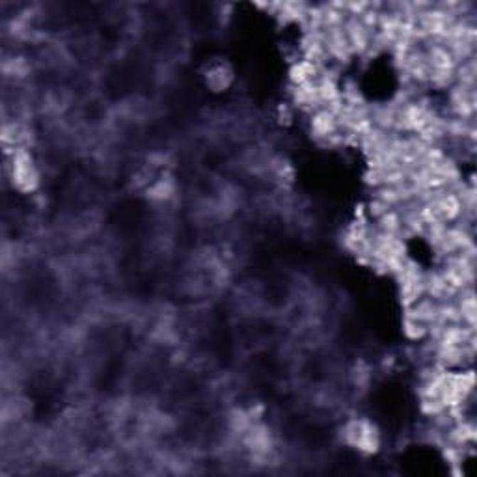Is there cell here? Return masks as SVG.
<instances>
[{"instance_id": "cell-6", "label": "cell", "mask_w": 477, "mask_h": 477, "mask_svg": "<svg viewBox=\"0 0 477 477\" xmlns=\"http://www.w3.org/2000/svg\"><path fill=\"white\" fill-rule=\"evenodd\" d=\"M149 196L155 198V200H168V198L172 196V181H168V179H159L155 185L148 188Z\"/></svg>"}, {"instance_id": "cell-2", "label": "cell", "mask_w": 477, "mask_h": 477, "mask_svg": "<svg viewBox=\"0 0 477 477\" xmlns=\"http://www.w3.org/2000/svg\"><path fill=\"white\" fill-rule=\"evenodd\" d=\"M343 440L364 455H375L380 449V433L368 418H355L345 423Z\"/></svg>"}, {"instance_id": "cell-1", "label": "cell", "mask_w": 477, "mask_h": 477, "mask_svg": "<svg viewBox=\"0 0 477 477\" xmlns=\"http://www.w3.org/2000/svg\"><path fill=\"white\" fill-rule=\"evenodd\" d=\"M6 157L10 159V178L17 191L32 194L40 187V173L34 166V159L28 148H15L6 151Z\"/></svg>"}, {"instance_id": "cell-3", "label": "cell", "mask_w": 477, "mask_h": 477, "mask_svg": "<svg viewBox=\"0 0 477 477\" xmlns=\"http://www.w3.org/2000/svg\"><path fill=\"white\" fill-rule=\"evenodd\" d=\"M310 131L315 136V140L323 144L326 138H330L332 134L340 131V127H338V118L328 109H325V107L315 110L313 114H310Z\"/></svg>"}, {"instance_id": "cell-4", "label": "cell", "mask_w": 477, "mask_h": 477, "mask_svg": "<svg viewBox=\"0 0 477 477\" xmlns=\"http://www.w3.org/2000/svg\"><path fill=\"white\" fill-rule=\"evenodd\" d=\"M403 334L409 341H414V343H422V341L427 340L429 325H425V323H422V321H418V319H412V317H404Z\"/></svg>"}, {"instance_id": "cell-5", "label": "cell", "mask_w": 477, "mask_h": 477, "mask_svg": "<svg viewBox=\"0 0 477 477\" xmlns=\"http://www.w3.org/2000/svg\"><path fill=\"white\" fill-rule=\"evenodd\" d=\"M205 80H207V86H211V88H215L217 92H220V90L227 88V84H230V80H232V73L224 69V65H217V68H211L209 71H207L205 75Z\"/></svg>"}]
</instances>
